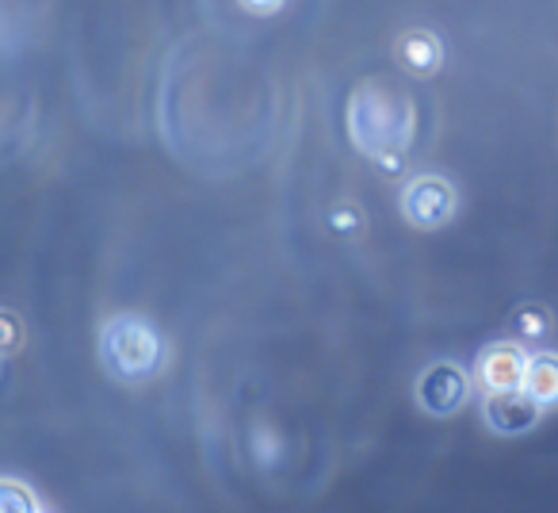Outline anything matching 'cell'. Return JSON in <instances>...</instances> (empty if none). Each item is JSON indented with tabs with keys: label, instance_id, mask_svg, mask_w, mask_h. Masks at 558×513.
I'll use <instances>...</instances> for the list:
<instances>
[{
	"label": "cell",
	"instance_id": "6da1fadb",
	"mask_svg": "<svg viewBox=\"0 0 558 513\" xmlns=\"http://www.w3.org/2000/svg\"><path fill=\"white\" fill-rule=\"evenodd\" d=\"M349 134L367 157L398 169V157L413 134V104L387 85L356 88L349 104Z\"/></svg>",
	"mask_w": 558,
	"mask_h": 513
},
{
	"label": "cell",
	"instance_id": "7a4b0ae2",
	"mask_svg": "<svg viewBox=\"0 0 558 513\" xmlns=\"http://www.w3.org/2000/svg\"><path fill=\"white\" fill-rule=\"evenodd\" d=\"M100 360L119 383H146L161 372L165 345L138 314H116L100 330Z\"/></svg>",
	"mask_w": 558,
	"mask_h": 513
},
{
	"label": "cell",
	"instance_id": "3957f363",
	"mask_svg": "<svg viewBox=\"0 0 558 513\" xmlns=\"http://www.w3.org/2000/svg\"><path fill=\"white\" fill-rule=\"evenodd\" d=\"M402 215L421 230H440L456 215V188L436 172H421L402 188Z\"/></svg>",
	"mask_w": 558,
	"mask_h": 513
},
{
	"label": "cell",
	"instance_id": "277c9868",
	"mask_svg": "<svg viewBox=\"0 0 558 513\" xmlns=\"http://www.w3.org/2000/svg\"><path fill=\"white\" fill-rule=\"evenodd\" d=\"M466 395H471V380H466L463 368L451 365V360L428 365L417 380V403H421V410L433 414V418L456 414L459 406L466 403Z\"/></svg>",
	"mask_w": 558,
	"mask_h": 513
},
{
	"label": "cell",
	"instance_id": "5b68a950",
	"mask_svg": "<svg viewBox=\"0 0 558 513\" xmlns=\"http://www.w3.org/2000/svg\"><path fill=\"white\" fill-rule=\"evenodd\" d=\"M539 414H543V406L520 387L489 391L486 403H482V421H486V426L494 429V433H501V437L532 433V429L539 426Z\"/></svg>",
	"mask_w": 558,
	"mask_h": 513
},
{
	"label": "cell",
	"instance_id": "8992f818",
	"mask_svg": "<svg viewBox=\"0 0 558 513\" xmlns=\"http://www.w3.org/2000/svg\"><path fill=\"white\" fill-rule=\"evenodd\" d=\"M527 353L512 342H494L478 353V365H474V383L482 391H512L520 387V375H524Z\"/></svg>",
	"mask_w": 558,
	"mask_h": 513
},
{
	"label": "cell",
	"instance_id": "52a82bcc",
	"mask_svg": "<svg viewBox=\"0 0 558 513\" xmlns=\"http://www.w3.org/2000/svg\"><path fill=\"white\" fill-rule=\"evenodd\" d=\"M398 65L417 73V77H428L444 65V43L425 27H413L398 39Z\"/></svg>",
	"mask_w": 558,
	"mask_h": 513
},
{
	"label": "cell",
	"instance_id": "ba28073f",
	"mask_svg": "<svg viewBox=\"0 0 558 513\" xmlns=\"http://www.w3.org/2000/svg\"><path fill=\"white\" fill-rule=\"evenodd\" d=\"M520 391H527L543 410L558 406V353H535V357H527L524 375H520Z\"/></svg>",
	"mask_w": 558,
	"mask_h": 513
},
{
	"label": "cell",
	"instance_id": "9c48e42d",
	"mask_svg": "<svg viewBox=\"0 0 558 513\" xmlns=\"http://www.w3.org/2000/svg\"><path fill=\"white\" fill-rule=\"evenodd\" d=\"M39 510H43V498L27 482L0 479V513H39Z\"/></svg>",
	"mask_w": 558,
	"mask_h": 513
},
{
	"label": "cell",
	"instance_id": "30bf717a",
	"mask_svg": "<svg viewBox=\"0 0 558 513\" xmlns=\"http://www.w3.org/2000/svg\"><path fill=\"white\" fill-rule=\"evenodd\" d=\"M512 326H517L520 334L532 337V342H535V337H543L550 330V311L543 303H524L517 314H512Z\"/></svg>",
	"mask_w": 558,
	"mask_h": 513
},
{
	"label": "cell",
	"instance_id": "8fae6325",
	"mask_svg": "<svg viewBox=\"0 0 558 513\" xmlns=\"http://www.w3.org/2000/svg\"><path fill=\"white\" fill-rule=\"evenodd\" d=\"M20 345H24V322H20V314L0 307V357H12Z\"/></svg>",
	"mask_w": 558,
	"mask_h": 513
},
{
	"label": "cell",
	"instance_id": "7c38bea8",
	"mask_svg": "<svg viewBox=\"0 0 558 513\" xmlns=\"http://www.w3.org/2000/svg\"><path fill=\"white\" fill-rule=\"evenodd\" d=\"M329 223H333V230H349V234H360L364 230V218H360V211L352 207L349 203V211H333V218H329Z\"/></svg>",
	"mask_w": 558,
	"mask_h": 513
},
{
	"label": "cell",
	"instance_id": "4fadbf2b",
	"mask_svg": "<svg viewBox=\"0 0 558 513\" xmlns=\"http://www.w3.org/2000/svg\"><path fill=\"white\" fill-rule=\"evenodd\" d=\"M241 9L253 12V16H276L283 9V0H241Z\"/></svg>",
	"mask_w": 558,
	"mask_h": 513
},
{
	"label": "cell",
	"instance_id": "5bb4252c",
	"mask_svg": "<svg viewBox=\"0 0 558 513\" xmlns=\"http://www.w3.org/2000/svg\"><path fill=\"white\" fill-rule=\"evenodd\" d=\"M0 365H4V357H0Z\"/></svg>",
	"mask_w": 558,
	"mask_h": 513
}]
</instances>
